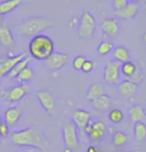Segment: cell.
<instances>
[{"instance_id":"obj_7","label":"cell","mask_w":146,"mask_h":152,"mask_svg":"<svg viewBox=\"0 0 146 152\" xmlns=\"http://www.w3.org/2000/svg\"><path fill=\"white\" fill-rule=\"evenodd\" d=\"M31 87L27 83H18L4 91L3 97L5 100L11 103L21 101L27 94L30 92Z\"/></svg>"},{"instance_id":"obj_41","label":"cell","mask_w":146,"mask_h":152,"mask_svg":"<svg viewBox=\"0 0 146 152\" xmlns=\"http://www.w3.org/2000/svg\"><path fill=\"white\" fill-rule=\"evenodd\" d=\"M0 120H1V119H0Z\"/></svg>"},{"instance_id":"obj_13","label":"cell","mask_w":146,"mask_h":152,"mask_svg":"<svg viewBox=\"0 0 146 152\" xmlns=\"http://www.w3.org/2000/svg\"><path fill=\"white\" fill-rule=\"evenodd\" d=\"M118 93L124 100L132 99L136 96L139 90V84L133 82L131 80H121L117 86Z\"/></svg>"},{"instance_id":"obj_33","label":"cell","mask_w":146,"mask_h":152,"mask_svg":"<svg viewBox=\"0 0 146 152\" xmlns=\"http://www.w3.org/2000/svg\"><path fill=\"white\" fill-rule=\"evenodd\" d=\"M9 128L10 127L4 121L0 120V135L1 137H6L9 134Z\"/></svg>"},{"instance_id":"obj_39","label":"cell","mask_w":146,"mask_h":152,"mask_svg":"<svg viewBox=\"0 0 146 152\" xmlns=\"http://www.w3.org/2000/svg\"><path fill=\"white\" fill-rule=\"evenodd\" d=\"M0 137H1V135H0Z\"/></svg>"},{"instance_id":"obj_27","label":"cell","mask_w":146,"mask_h":152,"mask_svg":"<svg viewBox=\"0 0 146 152\" xmlns=\"http://www.w3.org/2000/svg\"><path fill=\"white\" fill-rule=\"evenodd\" d=\"M34 70L33 68H31L30 66H27L26 68H24L17 77L15 78L16 82L17 83H28L29 81L32 80V78L34 77Z\"/></svg>"},{"instance_id":"obj_5","label":"cell","mask_w":146,"mask_h":152,"mask_svg":"<svg viewBox=\"0 0 146 152\" xmlns=\"http://www.w3.org/2000/svg\"><path fill=\"white\" fill-rule=\"evenodd\" d=\"M62 139L65 149L74 150L80 143V132L72 122H66L62 125Z\"/></svg>"},{"instance_id":"obj_36","label":"cell","mask_w":146,"mask_h":152,"mask_svg":"<svg viewBox=\"0 0 146 152\" xmlns=\"http://www.w3.org/2000/svg\"><path fill=\"white\" fill-rule=\"evenodd\" d=\"M0 88H1V81H0Z\"/></svg>"},{"instance_id":"obj_1","label":"cell","mask_w":146,"mask_h":152,"mask_svg":"<svg viewBox=\"0 0 146 152\" xmlns=\"http://www.w3.org/2000/svg\"><path fill=\"white\" fill-rule=\"evenodd\" d=\"M55 51V45L49 35L40 33L31 37L28 43V52L33 59L44 62Z\"/></svg>"},{"instance_id":"obj_19","label":"cell","mask_w":146,"mask_h":152,"mask_svg":"<svg viewBox=\"0 0 146 152\" xmlns=\"http://www.w3.org/2000/svg\"><path fill=\"white\" fill-rule=\"evenodd\" d=\"M112 58L114 59L115 61L119 62V63H124L126 61H129L131 58L130 55V51L127 47L123 45H118V46H114L112 50Z\"/></svg>"},{"instance_id":"obj_17","label":"cell","mask_w":146,"mask_h":152,"mask_svg":"<svg viewBox=\"0 0 146 152\" xmlns=\"http://www.w3.org/2000/svg\"><path fill=\"white\" fill-rule=\"evenodd\" d=\"M30 0H2L0 1V16H5L12 13L21 5L27 3Z\"/></svg>"},{"instance_id":"obj_40","label":"cell","mask_w":146,"mask_h":152,"mask_svg":"<svg viewBox=\"0 0 146 152\" xmlns=\"http://www.w3.org/2000/svg\"><path fill=\"white\" fill-rule=\"evenodd\" d=\"M0 59H1V57H0Z\"/></svg>"},{"instance_id":"obj_24","label":"cell","mask_w":146,"mask_h":152,"mask_svg":"<svg viewBox=\"0 0 146 152\" xmlns=\"http://www.w3.org/2000/svg\"><path fill=\"white\" fill-rule=\"evenodd\" d=\"M29 63H30V57L26 56L25 58H23L22 60L19 61L14 67H13V69L10 71V73L8 74L7 77L9 78V79H15V78L18 76V74H19L24 68H26L27 66H29Z\"/></svg>"},{"instance_id":"obj_8","label":"cell","mask_w":146,"mask_h":152,"mask_svg":"<svg viewBox=\"0 0 146 152\" xmlns=\"http://www.w3.org/2000/svg\"><path fill=\"white\" fill-rule=\"evenodd\" d=\"M27 54L22 51V52L17 53L15 55H7L1 57V59H0V80L7 77L10 71L13 69V67L23 58H25Z\"/></svg>"},{"instance_id":"obj_3","label":"cell","mask_w":146,"mask_h":152,"mask_svg":"<svg viewBox=\"0 0 146 152\" xmlns=\"http://www.w3.org/2000/svg\"><path fill=\"white\" fill-rule=\"evenodd\" d=\"M52 26L53 22L45 16H29L19 21L17 24V32L22 36L33 37L43 33V31Z\"/></svg>"},{"instance_id":"obj_38","label":"cell","mask_w":146,"mask_h":152,"mask_svg":"<svg viewBox=\"0 0 146 152\" xmlns=\"http://www.w3.org/2000/svg\"><path fill=\"white\" fill-rule=\"evenodd\" d=\"M0 17H2V16H0Z\"/></svg>"},{"instance_id":"obj_16","label":"cell","mask_w":146,"mask_h":152,"mask_svg":"<svg viewBox=\"0 0 146 152\" xmlns=\"http://www.w3.org/2000/svg\"><path fill=\"white\" fill-rule=\"evenodd\" d=\"M15 44V35L12 29L5 24L3 19L0 17V45L9 48Z\"/></svg>"},{"instance_id":"obj_4","label":"cell","mask_w":146,"mask_h":152,"mask_svg":"<svg viewBox=\"0 0 146 152\" xmlns=\"http://www.w3.org/2000/svg\"><path fill=\"white\" fill-rule=\"evenodd\" d=\"M96 32V19L89 10H84L78 20L76 35L81 39H91Z\"/></svg>"},{"instance_id":"obj_30","label":"cell","mask_w":146,"mask_h":152,"mask_svg":"<svg viewBox=\"0 0 146 152\" xmlns=\"http://www.w3.org/2000/svg\"><path fill=\"white\" fill-rule=\"evenodd\" d=\"M86 60V57L84 55H77L74 57L73 59V62H72V66H73V69L75 71H81L82 69V66L84 64V62Z\"/></svg>"},{"instance_id":"obj_2","label":"cell","mask_w":146,"mask_h":152,"mask_svg":"<svg viewBox=\"0 0 146 152\" xmlns=\"http://www.w3.org/2000/svg\"><path fill=\"white\" fill-rule=\"evenodd\" d=\"M13 144L22 147H32L36 149H42L46 144L45 138L42 133L35 127H27V128L13 131L10 134Z\"/></svg>"},{"instance_id":"obj_25","label":"cell","mask_w":146,"mask_h":152,"mask_svg":"<svg viewBox=\"0 0 146 152\" xmlns=\"http://www.w3.org/2000/svg\"><path fill=\"white\" fill-rule=\"evenodd\" d=\"M133 136L136 141H141L145 140L146 138V124L144 122H136L133 123Z\"/></svg>"},{"instance_id":"obj_32","label":"cell","mask_w":146,"mask_h":152,"mask_svg":"<svg viewBox=\"0 0 146 152\" xmlns=\"http://www.w3.org/2000/svg\"><path fill=\"white\" fill-rule=\"evenodd\" d=\"M93 70H94V62L91 60V59H86L84 64H83V66H82L81 71L83 73H85V74H89V73H91Z\"/></svg>"},{"instance_id":"obj_20","label":"cell","mask_w":146,"mask_h":152,"mask_svg":"<svg viewBox=\"0 0 146 152\" xmlns=\"http://www.w3.org/2000/svg\"><path fill=\"white\" fill-rule=\"evenodd\" d=\"M91 106L95 110L98 111H106L111 107L112 105V100L111 97L108 94L104 93L103 95L99 96L98 98L94 99L93 101H91Z\"/></svg>"},{"instance_id":"obj_10","label":"cell","mask_w":146,"mask_h":152,"mask_svg":"<svg viewBox=\"0 0 146 152\" xmlns=\"http://www.w3.org/2000/svg\"><path fill=\"white\" fill-rule=\"evenodd\" d=\"M72 123L77 127L80 133L85 134V130L91 123V113L89 111L77 108L72 112Z\"/></svg>"},{"instance_id":"obj_34","label":"cell","mask_w":146,"mask_h":152,"mask_svg":"<svg viewBox=\"0 0 146 152\" xmlns=\"http://www.w3.org/2000/svg\"><path fill=\"white\" fill-rule=\"evenodd\" d=\"M86 152H101V150H100L99 148L95 147V146L93 145H90L87 147V150H86Z\"/></svg>"},{"instance_id":"obj_28","label":"cell","mask_w":146,"mask_h":152,"mask_svg":"<svg viewBox=\"0 0 146 152\" xmlns=\"http://www.w3.org/2000/svg\"><path fill=\"white\" fill-rule=\"evenodd\" d=\"M113 48H114V44H113L111 41H109V40H107V39H103L99 42L96 50L99 55L106 56L112 52Z\"/></svg>"},{"instance_id":"obj_6","label":"cell","mask_w":146,"mask_h":152,"mask_svg":"<svg viewBox=\"0 0 146 152\" xmlns=\"http://www.w3.org/2000/svg\"><path fill=\"white\" fill-rule=\"evenodd\" d=\"M120 63L114 59L107 60L103 68V81L107 85H118L121 81Z\"/></svg>"},{"instance_id":"obj_18","label":"cell","mask_w":146,"mask_h":152,"mask_svg":"<svg viewBox=\"0 0 146 152\" xmlns=\"http://www.w3.org/2000/svg\"><path fill=\"white\" fill-rule=\"evenodd\" d=\"M21 116H22V111L20 110V108L17 106H11L5 111L4 122L11 128L19 122Z\"/></svg>"},{"instance_id":"obj_35","label":"cell","mask_w":146,"mask_h":152,"mask_svg":"<svg viewBox=\"0 0 146 152\" xmlns=\"http://www.w3.org/2000/svg\"><path fill=\"white\" fill-rule=\"evenodd\" d=\"M129 2H132V3H139L141 0H128Z\"/></svg>"},{"instance_id":"obj_15","label":"cell","mask_w":146,"mask_h":152,"mask_svg":"<svg viewBox=\"0 0 146 152\" xmlns=\"http://www.w3.org/2000/svg\"><path fill=\"white\" fill-rule=\"evenodd\" d=\"M35 96L44 111L50 113L55 108V98L49 90H37L35 92Z\"/></svg>"},{"instance_id":"obj_23","label":"cell","mask_w":146,"mask_h":152,"mask_svg":"<svg viewBox=\"0 0 146 152\" xmlns=\"http://www.w3.org/2000/svg\"><path fill=\"white\" fill-rule=\"evenodd\" d=\"M105 93V88L102 84L100 83H92L87 89L86 92V99L88 101H93L94 99L98 98L99 96Z\"/></svg>"},{"instance_id":"obj_9","label":"cell","mask_w":146,"mask_h":152,"mask_svg":"<svg viewBox=\"0 0 146 152\" xmlns=\"http://www.w3.org/2000/svg\"><path fill=\"white\" fill-rule=\"evenodd\" d=\"M108 131L106 122L103 120H96L89 124L85 130V134L91 142H96L106 136Z\"/></svg>"},{"instance_id":"obj_29","label":"cell","mask_w":146,"mask_h":152,"mask_svg":"<svg viewBox=\"0 0 146 152\" xmlns=\"http://www.w3.org/2000/svg\"><path fill=\"white\" fill-rule=\"evenodd\" d=\"M108 119L112 124H119L124 120V113L121 109L112 108L108 113Z\"/></svg>"},{"instance_id":"obj_21","label":"cell","mask_w":146,"mask_h":152,"mask_svg":"<svg viewBox=\"0 0 146 152\" xmlns=\"http://www.w3.org/2000/svg\"><path fill=\"white\" fill-rule=\"evenodd\" d=\"M138 66L133 61L129 60L124 63H121L120 65V71H121V77L122 79L130 80L133 76L136 74L137 70H138Z\"/></svg>"},{"instance_id":"obj_31","label":"cell","mask_w":146,"mask_h":152,"mask_svg":"<svg viewBox=\"0 0 146 152\" xmlns=\"http://www.w3.org/2000/svg\"><path fill=\"white\" fill-rule=\"evenodd\" d=\"M128 3H129L128 0H111V5L113 8V11L122 9V8L125 7Z\"/></svg>"},{"instance_id":"obj_22","label":"cell","mask_w":146,"mask_h":152,"mask_svg":"<svg viewBox=\"0 0 146 152\" xmlns=\"http://www.w3.org/2000/svg\"><path fill=\"white\" fill-rule=\"evenodd\" d=\"M128 113H129L130 120L133 122V123L142 122L146 117V112H145L144 107H143L141 104H138V103L131 105L128 110Z\"/></svg>"},{"instance_id":"obj_12","label":"cell","mask_w":146,"mask_h":152,"mask_svg":"<svg viewBox=\"0 0 146 152\" xmlns=\"http://www.w3.org/2000/svg\"><path fill=\"white\" fill-rule=\"evenodd\" d=\"M102 33L110 38H116L119 36L121 32V25L117 18L115 17H107L104 18L100 23Z\"/></svg>"},{"instance_id":"obj_26","label":"cell","mask_w":146,"mask_h":152,"mask_svg":"<svg viewBox=\"0 0 146 152\" xmlns=\"http://www.w3.org/2000/svg\"><path fill=\"white\" fill-rule=\"evenodd\" d=\"M128 142V135L124 131H115L112 135V144L115 147H123Z\"/></svg>"},{"instance_id":"obj_37","label":"cell","mask_w":146,"mask_h":152,"mask_svg":"<svg viewBox=\"0 0 146 152\" xmlns=\"http://www.w3.org/2000/svg\"><path fill=\"white\" fill-rule=\"evenodd\" d=\"M23 152H28V151H23Z\"/></svg>"},{"instance_id":"obj_14","label":"cell","mask_w":146,"mask_h":152,"mask_svg":"<svg viewBox=\"0 0 146 152\" xmlns=\"http://www.w3.org/2000/svg\"><path fill=\"white\" fill-rule=\"evenodd\" d=\"M139 12V4L129 2L125 7H123L120 10L114 11V17L118 20L123 21H132L136 18Z\"/></svg>"},{"instance_id":"obj_11","label":"cell","mask_w":146,"mask_h":152,"mask_svg":"<svg viewBox=\"0 0 146 152\" xmlns=\"http://www.w3.org/2000/svg\"><path fill=\"white\" fill-rule=\"evenodd\" d=\"M68 60L69 56L67 53L60 52V51H54L49 58L43 63L48 69L52 70V71H58L68 63Z\"/></svg>"}]
</instances>
